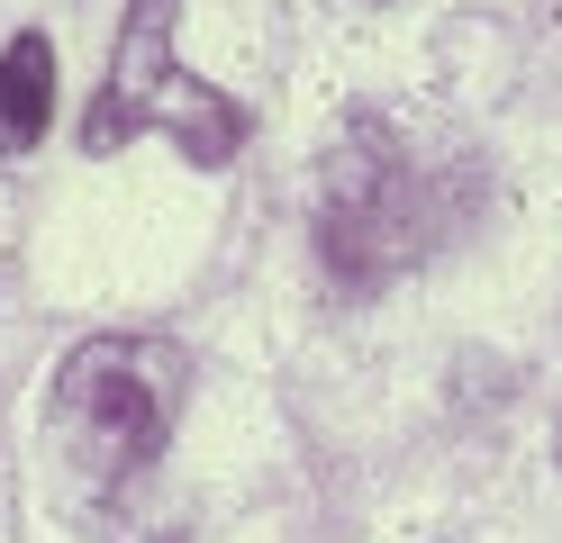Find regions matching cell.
<instances>
[{
  "label": "cell",
  "instance_id": "6da1fadb",
  "mask_svg": "<svg viewBox=\"0 0 562 543\" xmlns=\"http://www.w3.org/2000/svg\"><path fill=\"white\" fill-rule=\"evenodd\" d=\"M191 362L164 336H91L64 353L55 372V444L74 453L91 480H127L164 453L172 417H182Z\"/></svg>",
  "mask_w": 562,
  "mask_h": 543
},
{
  "label": "cell",
  "instance_id": "7a4b0ae2",
  "mask_svg": "<svg viewBox=\"0 0 562 543\" xmlns=\"http://www.w3.org/2000/svg\"><path fill=\"white\" fill-rule=\"evenodd\" d=\"M172 10H182V0H127V27L110 46V82H100L91 118H82V145L110 155L119 136L164 127L200 172H218V163H236V145H245V109L227 91H209L200 72L172 64Z\"/></svg>",
  "mask_w": 562,
  "mask_h": 543
},
{
  "label": "cell",
  "instance_id": "3957f363",
  "mask_svg": "<svg viewBox=\"0 0 562 543\" xmlns=\"http://www.w3.org/2000/svg\"><path fill=\"white\" fill-rule=\"evenodd\" d=\"M408 236H417V217H408V163L381 136L336 145V163H327V263L345 281H381L408 253Z\"/></svg>",
  "mask_w": 562,
  "mask_h": 543
},
{
  "label": "cell",
  "instance_id": "277c9868",
  "mask_svg": "<svg viewBox=\"0 0 562 543\" xmlns=\"http://www.w3.org/2000/svg\"><path fill=\"white\" fill-rule=\"evenodd\" d=\"M46 118H55V46L10 36V55H0V155H27Z\"/></svg>",
  "mask_w": 562,
  "mask_h": 543
}]
</instances>
